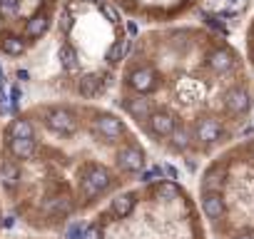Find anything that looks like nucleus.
<instances>
[{
  "label": "nucleus",
  "instance_id": "obj_6",
  "mask_svg": "<svg viewBox=\"0 0 254 239\" xmlns=\"http://www.w3.org/2000/svg\"><path fill=\"white\" fill-rule=\"evenodd\" d=\"M63 0H0V58L20 62L50 40Z\"/></svg>",
  "mask_w": 254,
  "mask_h": 239
},
{
  "label": "nucleus",
  "instance_id": "obj_1",
  "mask_svg": "<svg viewBox=\"0 0 254 239\" xmlns=\"http://www.w3.org/2000/svg\"><path fill=\"white\" fill-rule=\"evenodd\" d=\"M147 167L142 135L117 107L87 97L35 100L0 132V194L28 232L60 237Z\"/></svg>",
  "mask_w": 254,
  "mask_h": 239
},
{
  "label": "nucleus",
  "instance_id": "obj_4",
  "mask_svg": "<svg viewBox=\"0 0 254 239\" xmlns=\"http://www.w3.org/2000/svg\"><path fill=\"white\" fill-rule=\"evenodd\" d=\"M82 239H209L199 199L170 177L137 179L87 217Z\"/></svg>",
  "mask_w": 254,
  "mask_h": 239
},
{
  "label": "nucleus",
  "instance_id": "obj_9",
  "mask_svg": "<svg viewBox=\"0 0 254 239\" xmlns=\"http://www.w3.org/2000/svg\"><path fill=\"white\" fill-rule=\"evenodd\" d=\"M3 239H60L58 234H40V232H23V234H10V237H3Z\"/></svg>",
  "mask_w": 254,
  "mask_h": 239
},
{
  "label": "nucleus",
  "instance_id": "obj_11",
  "mask_svg": "<svg viewBox=\"0 0 254 239\" xmlns=\"http://www.w3.org/2000/svg\"><path fill=\"white\" fill-rule=\"evenodd\" d=\"M0 132H3V120H0Z\"/></svg>",
  "mask_w": 254,
  "mask_h": 239
},
{
  "label": "nucleus",
  "instance_id": "obj_7",
  "mask_svg": "<svg viewBox=\"0 0 254 239\" xmlns=\"http://www.w3.org/2000/svg\"><path fill=\"white\" fill-rule=\"evenodd\" d=\"M107 3L135 23L167 25L197 10L204 0H107Z\"/></svg>",
  "mask_w": 254,
  "mask_h": 239
},
{
  "label": "nucleus",
  "instance_id": "obj_3",
  "mask_svg": "<svg viewBox=\"0 0 254 239\" xmlns=\"http://www.w3.org/2000/svg\"><path fill=\"white\" fill-rule=\"evenodd\" d=\"M125 15L107 0H63L50 35L58 65V92L97 100L115 90L117 70L130 48Z\"/></svg>",
  "mask_w": 254,
  "mask_h": 239
},
{
  "label": "nucleus",
  "instance_id": "obj_10",
  "mask_svg": "<svg viewBox=\"0 0 254 239\" xmlns=\"http://www.w3.org/2000/svg\"><path fill=\"white\" fill-rule=\"evenodd\" d=\"M5 214H8V209H5L3 194H0V239H3V229H5Z\"/></svg>",
  "mask_w": 254,
  "mask_h": 239
},
{
  "label": "nucleus",
  "instance_id": "obj_2",
  "mask_svg": "<svg viewBox=\"0 0 254 239\" xmlns=\"http://www.w3.org/2000/svg\"><path fill=\"white\" fill-rule=\"evenodd\" d=\"M115 107L152 150L194 165L249 125L254 75L214 25H150L122 58Z\"/></svg>",
  "mask_w": 254,
  "mask_h": 239
},
{
  "label": "nucleus",
  "instance_id": "obj_5",
  "mask_svg": "<svg viewBox=\"0 0 254 239\" xmlns=\"http://www.w3.org/2000/svg\"><path fill=\"white\" fill-rule=\"evenodd\" d=\"M197 199L212 239H254V135L207 160Z\"/></svg>",
  "mask_w": 254,
  "mask_h": 239
},
{
  "label": "nucleus",
  "instance_id": "obj_8",
  "mask_svg": "<svg viewBox=\"0 0 254 239\" xmlns=\"http://www.w3.org/2000/svg\"><path fill=\"white\" fill-rule=\"evenodd\" d=\"M247 62L254 75V18L249 20V28H247Z\"/></svg>",
  "mask_w": 254,
  "mask_h": 239
}]
</instances>
